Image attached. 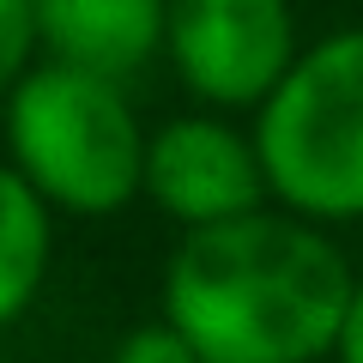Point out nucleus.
Listing matches in <instances>:
<instances>
[{
  "label": "nucleus",
  "mask_w": 363,
  "mask_h": 363,
  "mask_svg": "<svg viewBox=\"0 0 363 363\" xmlns=\"http://www.w3.org/2000/svg\"><path fill=\"white\" fill-rule=\"evenodd\" d=\"M357 272L321 224L285 206L188 230L164 267V321L200 363H321L339 351Z\"/></svg>",
  "instance_id": "nucleus-1"
},
{
  "label": "nucleus",
  "mask_w": 363,
  "mask_h": 363,
  "mask_svg": "<svg viewBox=\"0 0 363 363\" xmlns=\"http://www.w3.org/2000/svg\"><path fill=\"white\" fill-rule=\"evenodd\" d=\"M145 145L128 91L61 61H37L0 104V157L55 218H116L145 200Z\"/></svg>",
  "instance_id": "nucleus-2"
},
{
  "label": "nucleus",
  "mask_w": 363,
  "mask_h": 363,
  "mask_svg": "<svg viewBox=\"0 0 363 363\" xmlns=\"http://www.w3.org/2000/svg\"><path fill=\"white\" fill-rule=\"evenodd\" d=\"M272 206L321 224H363V30L309 43L255 109Z\"/></svg>",
  "instance_id": "nucleus-3"
},
{
  "label": "nucleus",
  "mask_w": 363,
  "mask_h": 363,
  "mask_svg": "<svg viewBox=\"0 0 363 363\" xmlns=\"http://www.w3.org/2000/svg\"><path fill=\"white\" fill-rule=\"evenodd\" d=\"M169 67L206 109H260L297 67L291 0H169Z\"/></svg>",
  "instance_id": "nucleus-4"
},
{
  "label": "nucleus",
  "mask_w": 363,
  "mask_h": 363,
  "mask_svg": "<svg viewBox=\"0 0 363 363\" xmlns=\"http://www.w3.org/2000/svg\"><path fill=\"white\" fill-rule=\"evenodd\" d=\"M145 200L188 230H218L248 212H267V164H260L255 133L230 128L218 109L206 116H176L152 128L145 145Z\"/></svg>",
  "instance_id": "nucleus-5"
},
{
  "label": "nucleus",
  "mask_w": 363,
  "mask_h": 363,
  "mask_svg": "<svg viewBox=\"0 0 363 363\" xmlns=\"http://www.w3.org/2000/svg\"><path fill=\"white\" fill-rule=\"evenodd\" d=\"M43 61L128 85L164 55L169 0H37Z\"/></svg>",
  "instance_id": "nucleus-6"
},
{
  "label": "nucleus",
  "mask_w": 363,
  "mask_h": 363,
  "mask_svg": "<svg viewBox=\"0 0 363 363\" xmlns=\"http://www.w3.org/2000/svg\"><path fill=\"white\" fill-rule=\"evenodd\" d=\"M49 255H55L49 200L0 157V333L30 315L43 279H49Z\"/></svg>",
  "instance_id": "nucleus-7"
},
{
  "label": "nucleus",
  "mask_w": 363,
  "mask_h": 363,
  "mask_svg": "<svg viewBox=\"0 0 363 363\" xmlns=\"http://www.w3.org/2000/svg\"><path fill=\"white\" fill-rule=\"evenodd\" d=\"M37 0H0V104L18 91V79L37 67Z\"/></svg>",
  "instance_id": "nucleus-8"
},
{
  "label": "nucleus",
  "mask_w": 363,
  "mask_h": 363,
  "mask_svg": "<svg viewBox=\"0 0 363 363\" xmlns=\"http://www.w3.org/2000/svg\"><path fill=\"white\" fill-rule=\"evenodd\" d=\"M109 363H200V351L188 345V339H182L164 315H157V321H145V327H133V333H121L116 351H109Z\"/></svg>",
  "instance_id": "nucleus-9"
},
{
  "label": "nucleus",
  "mask_w": 363,
  "mask_h": 363,
  "mask_svg": "<svg viewBox=\"0 0 363 363\" xmlns=\"http://www.w3.org/2000/svg\"><path fill=\"white\" fill-rule=\"evenodd\" d=\"M333 363H363V272H357V291H351V309H345V333H339Z\"/></svg>",
  "instance_id": "nucleus-10"
}]
</instances>
